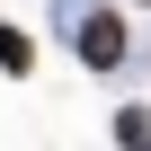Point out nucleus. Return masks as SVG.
I'll list each match as a JSON object with an SVG mask.
<instances>
[{
  "mask_svg": "<svg viewBox=\"0 0 151 151\" xmlns=\"http://www.w3.org/2000/svg\"><path fill=\"white\" fill-rule=\"evenodd\" d=\"M116 133H124V142H133V151H151V116H142V107H133V116H124V124H116Z\"/></svg>",
  "mask_w": 151,
  "mask_h": 151,
  "instance_id": "nucleus-3",
  "label": "nucleus"
},
{
  "mask_svg": "<svg viewBox=\"0 0 151 151\" xmlns=\"http://www.w3.org/2000/svg\"><path fill=\"white\" fill-rule=\"evenodd\" d=\"M27 62H36V45H27L18 27H0V71H27Z\"/></svg>",
  "mask_w": 151,
  "mask_h": 151,
  "instance_id": "nucleus-2",
  "label": "nucleus"
},
{
  "mask_svg": "<svg viewBox=\"0 0 151 151\" xmlns=\"http://www.w3.org/2000/svg\"><path fill=\"white\" fill-rule=\"evenodd\" d=\"M80 53H89L98 71H107V62L124 53V27H116V9H98V18H89V36H80Z\"/></svg>",
  "mask_w": 151,
  "mask_h": 151,
  "instance_id": "nucleus-1",
  "label": "nucleus"
}]
</instances>
